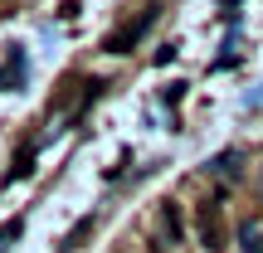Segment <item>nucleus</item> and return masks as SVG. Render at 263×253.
<instances>
[{
	"label": "nucleus",
	"instance_id": "nucleus-1",
	"mask_svg": "<svg viewBox=\"0 0 263 253\" xmlns=\"http://www.w3.org/2000/svg\"><path fill=\"white\" fill-rule=\"evenodd\" d=\"M156 15H161V0H146V5H141L132 20H122L117 29H107L103 49H107V54H132V49H137L141 39H146V29L156 25Z\"/></svg>",
	"mask_w": 263,
	"mask_h": 253
},
{
	"label": "nucleus",
	"instance_id": "nucleus-2",
	"mask_svg": "<svg viewBox=\"0 0 263 253\" xmlns=\"http://www.w3.org/2000/svg\"><path fill=\"white\" fill-rule=\"evenodd\" d=\"M195 234L210 253H224L229 248V229H224V195H210L195 205Z\"/></svg>",
	"mask_w": 263,
	"mask_h": 253
},
{
	"label": "nucleus",
	"instance_id": "nucleus-3",
	"mask_svg": "<svg viewBox=\"0 0 263 253\" xmlns=\"http://www.w3.org/2000/svg\"><path fill=\"white\" fill-rule=\"evenodd\" d=\"M20 88H25V44H10L0 68V93H20Z\"/></svg>",
	"mask_w": 263,
	"mask_h": 253
},
{
	"label": "nucleus",
	"instance_id": "nucleus-4",
	"mask_svg": "<svg viewBox=\"0 0 263 253\" xmlns=\"http://www.w3.org/2000/svg\"><path fill=\"white\" fill-rule=\"evenodd\" d=\"M156 224H161V239H166V244H185V224H180V205L176 200H166V205L156 209Z\"/></svg>",
	"mask_w": 263,
	"mask_h": 253
},
{
	"label": "nucleus",
	"instance_id": "nucleus-5",
	"mask_svg": "<svg viewBox=\"0 0 263 253\" xmlns=\"http://www.w3.org/2000/svg\"><path fill=\"white\" fill-rule=\"evenodd\" d=\"M34 161H39V151H34V146H20V151H15V166H10V176H5V180H25L29 170H34Z\"/></svg>",
	"mask_w": 263,
	"mask_h": 253
},
{
	"label": "nucleus",
	"instance_id": "nucleus-6",
	"mask_svg": "<svg viewBox=\"0 0 263 253\" xmlns=\"http://www.w3.org/2000/svg\"><path fill=\"white\" fill-rule=\"evenodd\" d=\"M239 244H244V253H263V224H258V219H244Z\"/></svg>",
	"mask_w": 263,
	"mask_h": 253
},
{
	"label": "nucleus",
	"instance_id": "nucleus-7",
	"mask_svg": "<svg viewBox=\"0 0 263 253\" xmlns=\"http://www.w3.org/2000/svg\"><path fill=\"white\" fill-rule=\"evenodd\" d=\"M239 166H244V156H239V151H219V156L210 161V170H215V176H239Z\"/></svg>",
	"mask_w": 263,
	"mask_h": 253
},
{
	"label": "nucleus",
	"instance_id": "nucleus-8",
	"mask_svg": "<svg viewBox=\"0 0 263 253\" xmlns=\"http://www.w3.org/2000/svg\"><path fill=\"white\" fill-rule=\"evenodd\" d=\"M20 234H25V219H5V224H0V253H5L10 244H15Z\"/></svg>",
	"mask_w": 263,
	"mask_h": 253
},
{
	"label": "nucleus",
	"instance_id": "nucleus-9",
	"mask_svg": "<svg viewBox=\"0 0 263 253\" xmlns=\"http://www.w3.org/2000/svg\"><path fill=\"white\" fill-rule=\"evenodd\" d=\"M88 234H93V219H78V229H73V234H68V244H64V253H73V248L83 244Z\"/></svg>",
	"mask_w": 263,
	"mask_h": 253
},
{
	"label": "nucleus",
	"instance_id": "nucleus-10",
	"mask_svg": "<svg viewBox=\"0 0 263 253\" xmlns=\"http://www.w3.org/2000/svg\"><path fill=\"white\" fill-rule=\"evenodd\" d=\"M239 5H244V0H224V10H229V15H239Z\"/></svg>",
	"mask_w": 263,
	"mask_h": 253
},
{
	"label": "nucleus",
	"instance_id": "nucleus-11",
	"mask_svg": "<svg viewBox=\"0 0 263 253\" xmlns=\"http://www.w3.org/2000/svg\"><path fill=\"white\" fill-rule=\"evenodd\" d=\"M258 190H263V176H258Z\"/></svg>",
	"mask_w": 263,
	"mask_h": 253
},
{
	"label": "nucleus",
	"instance_id": "nucleus-12",
	"mask_svg": "<svg viewBox=\"0 0 263 253\" xmlns=\"http://www.w3.org/2000/svg\"><path fill=\"white\" fill-rule=\"evenodd\" d=\"M0 5H5V0H0Z\"/></svg>",
	"mask_w": 263,
	"mask_h": 253
}]
</instances>
